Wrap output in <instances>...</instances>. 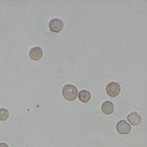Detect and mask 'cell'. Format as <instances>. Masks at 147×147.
I'll list each match as a JSON object with an SVG mask.
<instances>
[{
    "label": "cell",
    "instance_id": "6da1fadb",
    "mask_svg": "<svg viewBox=\"0 0 147 147\" xmlns=\"http://www.w3.org/2000/svg\"><path fill=\"white\" fill-rule=\"evenodd\" d=\"M62 92L63 98L69 101H72L78 97V89L73 85H65Z\"/></svg>",
    "mask_w": 147,
    "mask_h": 147
},
{
    "label": "cell",
    "instance_id": "7a4b0ae2",
    "mask_svg": "<svg viewBox=\"0 0 147 147\" xmlns=\"http://www.w3.org/2000/svg\"><path fill=\"white\" fill-rule=\"evenodd\" d=\"M121 91V86L116 82H111L106 87V92L110 97H116Z\"/></svg>",
    "mask_w": 147,
    "mask_h": 147
},
{
    "label": "cell",
    "instance_id": "8992f818",
    "mask_svg": "<svg viewBox=\"0 0 147 147\" xmlns=\"http://www.w3.org/2000/svg\"><path fill=\"white\" fill-rule=\"evenodd\" d=\"M127 119H128V122H129V123L131 125H134V126H137V125L140 124L141 122H142V117H141V115L138 113H137V112L130 113L128 115Z\"/></svg>",
    "mask_w": 147,
    "mask_h": 147
},
{
    "label": "cell",
    "instance_id": "3957f363",
    "mask_svg": "<svg viewBox=\"0 0 147 147\" xmlns=\"http://www.w3.org/2000/svg\"><path fill=\"white\" fill-rule=\"evenodd\" d=\"M131 129V127L128 122H126L125 120H121L119 121L116 124V130L119 134L121 135H126L128 133H129Z\"/></svg>",
    "mask_w": 147,
    "mask_h": 147
},
{
    "label": "cell",
    "instance_id": "52a82bcc",
    "mask_svg": "<svg viewBox=\"0 0 147 147\" xmlns=\"http://www.w3.org/2000/svg\"><path fill=\"white\" fill-rule=\"evenodd\" d=\"M101 110L105 115H111L114 112V104L111 101L107 100L101 105Z\"/></svg>",
    "mask_w": 147,
    "mask_h": 147
},
{
    "label": "cell",
    "instance_id": "ba28073f",
    "mask_svg": "<svg viewBox=\"0 0 147 147\" xmlns=\"http://www.w3.org/2000/svg\"><path fill=\"white\" fill-rule=\"evenodd\" d=\"M78 98L81 102L87 103L91 99V93H90V92H88L86 90H82L78 92Z\"/></svg>",
    "mask_w": 147,
    "mask_h": 147
},
{
    "label": "cell",
    "instance_id": "5b68a950",
    "mask_svg": "<svg viewBox=\"0 0 147 147\" xmlns=\"http://www.w3.org/2000/svg\"><path fill=\"white\" fill-rule=\"evenodd\" d=\"M42 49L39 47L32 48L29 51V57L33 61H39L42 57Z\"/></svg>",
    "mask_w": 147,
    "mask_h": 147
},
{
    "label": "cell",
    "instance_id": "277c9868",
    "mask_svg": "<svg viewBox=\"0 0 147 147\" xmlns=\"http://www.w3.org/2000/svg\"><path fill=\"white\" fill-rule=\"evenodd\" d=\"M63 28V22L59 19H53L49 21V29L54 33H59Z\"/></svg>",
    "mask_w": 147,
    "mask_h": 147
},
{
    "label": "cell",
    "instance_id": "9c48e42d",
    "mask_svg": "<svg viewBox=\"0 0 147 147\" xmlns=\"http://www.w3.org/2000/svg\"><path fill=\"white\" fill-rule=\"evenodd\" d=\"M9 117V112L5 109H0V121H5Z\"/></svg>",
    "mask_w": 147,
    "mask_h": 147
},
{
    "label": "cell",
    "instance_id": "30bf717a",
    "mask_svg": "<svg viewBox=\"0 0 147 147\" xmlns=\"http://www.w3.org/2000/svg\"><path fill=\"white\" fill-rule=\"evenodd\" d=\"M0 147H9L5 143H0Z\"/></svg>",
    "mask_w": 147,
    "mask_h": 147
}]
</instances>
